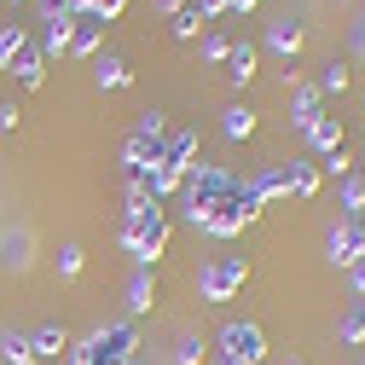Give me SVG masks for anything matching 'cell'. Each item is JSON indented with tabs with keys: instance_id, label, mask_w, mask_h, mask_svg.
Returning a JSON list of instances; mask_svg holds the SVG:
<instances>
[{
	"instance_id": "15",
	"label": "cell",
	"mask_w": 365,
	"mask_h": 365,
	"mask_svg": "<svg viewBox=\"0 0 365 365\" xmlns=\"http://www.w3.org/2000/svg\"><path fill=\"white\" fill-rule=\"evenodd\" d=\"M12 76H18V87H41V81H47V53L24 41V53L12 58Z\"/></svg>"
},
{
	"instance_id": "21",
	"label": "cell",
	"mask_w": 365,
	"mask_h": 365,
	"mask_svg": "<svg viewBox=\"0 0 365 365\" xmlns=\"http://www.w3.org/2000/svg\"><path fill=\"white\" fill-rule=\"evenodd\" d=\"M220 133H226V140H250V133H255V110H250V105L220 110Z\"/></svg>"
},
{
	"instance_id": "36",
	"label": "cell",
	"mask_w": 365,
	"mask_h": 365,
	"mask_svg": "<svg viewBox=\"0 0 365 365\" xmlns=\"http://www.w3.org/2000/svg\"><path fill=\"white\" fill-rule=\"evenodd\" d=\"M354 53L365 58V24H359V18H354Z\"/></svg>"
},
{
	"instance_id": "23",
	"label": "cell",
	"mask_w": 365,
	"mask_h": 365,
	"mask_svg": "<svg viewBox=\"0 0 365 365\" xmlns=\"http://www.w3.org/2000/svg\"><path fill=\"white\" fill-rule=\"evenodd\" d=\"M168 29H174L180 41H192V35H203L209 24H203V12H197V6H192V0H186V6H180V12H174V24H168Z\"/></svg>"
},
{
	"instance_id": "11",
	"label": "cell",
	"mask_w": 365,
	"mask_h": 365,
	"mask_svg": "<svg viewBox=\"0 0 365 365\" xmlns=\"http://www.w3.org/2000/svg\"><path fill=\"white\" fill-rule=\"evenodd\" d=\"M267 47L279 53L284 64H296V58H302V24H296V18H272V24H267Z\"/></svg>"
},
{
	"instance_id": "40",
	"label": "cell",
	"mask_w": 365,
	"mask_h": 365,
	"mask_svg": "<svg viewBox=\"0 0 365 365\" xmlns=\"http://www.w3.org/2000/svg\"><path fill=\"white\" fill-rule=\"evenodd\" d=\"M359 186H365V163H359Z\"/></svg>"
},
{
	"instance_id": "10",
	"label": "cell",
	"mask_w": 365,
	"mask_h": 365,
	"mask_svg": "<svg viewBox=\"0 0 365 365\" xmlns=\"http://www.w3.org/2000/svg\"><path fill=\"white\" fill-rule=\"evenodd\" d=\"M41 24H47V29H41V53H47V58H58V53H70V35H76V12H47V18H41Z\"/></svg>"
},
{
	"instance_id": "30",
	"label": "cell",
	"mask_w": 365,
	"mask_h": 365,
	"mask_svg": "<svg viewBox=\"0 0 365 365\" xmlns=\"http://www.w3.org/2000/svg\"><path fill=\"white\" fill-rule=\"evenodd\" d=\"M226 53H232V41H226L220 29H209V35H203V58H209V64H226Z\"/></svg>"
},
{
	"instance_id": "4",
	"label": "cell",
	"mask_w": 365,
	"mask_h": 365,
	"mask_svg": "<svg viewBox=\"0 0 365 365\" xmlns=\"http://www.w3.org/2000/svg\"><path fill=\"white\" fill-rule=\"evenodd\" d=\"M267 359V331L255 319H226L215 336V365H261Z\"/></svg>"
},
{
	"instance_id": "19",
	"label": "cell",
	"mask_w": 365,
	"mask_h": 365,
	"mask_svg": "<svg viewBox=\"0 0 365 365\" xmlns=\"http://www.w3.org/2000/svg\"><path fill=\"white\" fill-rule=\"evenodd\" d=\"M93 81L105 87V93H116V87H128V81H133V70H128V58L105 53V58H99V70H93Z\"/></svg>"
},
{
	"instance_id": "28",
	"label": "cell",
	"mask_w": 365,
	"mask_h": 365,
	"mask_svg": "<svg viewBox=\"0 0 365 365\" xmlns=\"http://www.w3.org/2000/svg\"><path fill=\"white\" fill-rule=\"evenodd\" d=\"M24 250H29V232H24V226H12V232H6V267H12V272H24V267H29V255H24Z\"/></svg>"
},
{
	"instance_id": "12",
	"label": "cell",
	"mask_w": 365,
	"mask_h": 365,
	"mask_svg": "<svg viewBox=\"0 0 365 365\" xmlns=\"http://www.w3.org/2000/svg\"><path fill=\"white\" fill-rule=\"evenodd\" d=\"M307 145H313V157H319V163L336 157V151H342V116H319V122L307 128Z\"/></svg>"
},
{
	"instance_id": "31",
	"label": "cell",
	"mask_w": 365,
	"mask_h": 365,
	"mask_svg": "<svg viewBox=\"0 0 365 365\" xmlns=\"http://www.w3.org/2000/svg\"><path fill=\"white\" fill-rule=\"evenodd\" d=\"M81 267H87V255H81V244H64V250H58V272H64V279H76Z\"/></svg>"
},
{
	"instance_id": "9",
	"label": "cell",
	"mask_w": 365,
	"mask_h": 365,
	"mask_svg": "<svg viewBox=\"0 0 365 365\" xmlns=\"http://www.w3.org/2000/svg\"><path fill=\"white\" fill-rule=\"evenodd\" d=\"M279 174H284V197H313L319 180H325L313 157H290V163H279Z\"/></svg>"
},
{
	"instance_id": "22",
	"label": "cell",
	"mask_w": 365,
	"mask_h": 365,
	"mask_svg": "<svg viewBox=\"0 0 365 365\" xmlns=\"http://www.w3.org/2000/svg\"><path fill=\"white\" fill-rule=\"evenodd\" d=\"M0 359H6V365H35L29 336H24V331H0Z\"/></svg>"
},
{
	"instance_id": "25",
	"label": "cell",
	"mask_w": 365,
	"mask_h": 365,
	"mask_svg": "<svg viewBox=\"0 0 365 365\" xmlns=\"http://www.w3.org/2000/svg\"><path fill=\"white\" fill-rule=\"evenodd\" d=\"M203 354H209V342H203L197 331H186V336H180V348H174V365H203Z\"/></svg>"
},
{
	"instance_id": "17",
	"label": "cell",
	"mask_w": 365,
	"mask_h": 365,
	"mask_svg": "<svg viewBox=\"0 0 365 365\" xmlns=\"http://www.w3.org/2000/svg\"><path fill=\"white\" fill-rule=\"evenodd\" d=\"M250 192L261 197V209H267V203H279V197H284V174H279V163L255 168V174H250Z\"/></svg>"
},
{
	"instance_id": "18",
	"label": "cell",
	"mask_w": 365,
	"mask_h": 365,
	"mask_svg": "<svg viewBox=\"0 0 365 365\" xmlns=\"http://www.w3.org/2000/svg\"><path fill=\"white\" fill-rule=\"evenodd\" d=\"M151 302H157L151 267H133V279H128V313H151Z\"/></svg>"
},
{
	"instance_id": "32",
	"label": "cell",
	"mask_w": 365,
	"mask_h": 365,
	"mask_svg": "<svg viewBox=\"0 0 365 365\" xmlns=\"http://www.w3.org/2000/svg\"><path fill=\"white\" fill-rule=\"evenodd\" d=\"M319 174H336V180H348V174H354V157H348V151H336V157H325V163H319Z\"/></svg>"
},
{
	"instance_id": "41",
	"label": "cell",
	"mask_w": 365,
	"mask_h": 365,
	"mask_svg": "<svg viewBox=\"0 0 365 365\" xmlns=\"http://www.w3.org/2000/svg\"><path fill=\"white\" fill-rule=\"evenodd\" d=\"M284 365H302V359H284Z\"/></svg>"
},
{
	"instance_id": "26",
	"label": "cell",
	"mask_w": 365,
	"mask_h": 365,
	"mask_svg": "<svg viewBox=\"0 0 365 365\" xmlns=\"http://www.w3.org/2000/svg\"><path fill=\"white\" fill-rule=\"evenodd\" d=\"M24 53V24H0V70Z\"/></svg>"
},
{
	"instance_id": "37",
	"label": "cell",
	"mask_w": 365,
	"mask_h": 365,
	"mask_svg": "<svg viewBox=\"0 0 365 365\" xmlns=\"http://www.w3.org/2000/svg\"><path fill=\"white\" fill-rule=\"evenodd\" d=\"M261 0H226V12H255Z\"/></svg>"
},
{
	"instance_id": "8",
	"label": "cell",
	"mask_w": 365,
	"mask_h": 365,
	"mask_svg": "<svg viewBox=\"0 0 365 365\" xmlns=\"http://www.w3.org/2000/svg\"><path fill=\"white\" fill-rule=\"evenodd\" d=\"M290 87H296V99H290V122H296V133H307L319 116H325V93H319L313 81H296V76H284Z\"/></svg>"
},
{
	"instance_id": "16",
	"label": "cell",
	"mask_w": 365,
	"mask_h": 365,
	"mask_svg": "<svg viewBox=\"0 0 365 365\" xmlns=\"http://www.w3.org/2000/svg\"><path fill=\"white\" fill-rule=\"evenodd\" d=\"M29 348H35V359H58V354H70V331L64 325H35Z\"/></svg>"
},
{
	"instance_id": "27",
	"label": "cell",
	"mask_w": 365,
	"mask_h": 365,
	"mask_svg": "<svg viewBox=\"0 0 365 365\" xmlns=\"http://www.w3.org/2000/svg\"><path fill=\"white\" fill-rule=\"evenodd\" d=\"M342 342H348V348L365 342V302H354V307L342 313Z\"/></svg>"
},
{
	"instance_id": "29",
	"label": "cell",
	"mask_w": 365,
	"mask_h": 365,
	"mask_svg": "<svg viewBox=\"0 0 365 365\" xmlns=\"http://www.w3.org/2000/svg\"><path fill=\"white\" fill-rule=\"evenodd\" d=\"M319 93H348V64H325V70H319Z\"/></svg>"
},
{
	"instance_id": "38",
	"label": "cell",
	"mask_w": 365,
	"mask_h": 365,
	"mask_svg": "<svg viewBox=\"0 0 365 365\" xmlns=\"http://www.w3.org/2000/svg\"><path fill=\"white\" fill-rule=\"evenodd\" d=\"M157 6H163V12H168V18H174V12H180V6H186V0H157Z\"/></svg>"
},
{
	"instance_id": "5",
	"label": "cell",
	"mask_w": 365,
	"mask_h": 365,
	"mask_svg": "<svg viewBox=\"0 0 365 365\" xmlns=\"http://www.w3.org/2000/svg\"><path fill=\"white\" fill-rule=\"evenodd\" d=\"M226 186H232V168H220V163H197L186 180H180V197H186V220L197 226V220H203V209H209Z\"/></svg>"
},
{
	"instance_id": "20",
	"label": "cell",
	"mask_w": 365,
	"mask_h": 365,
	"mask_svg": "<svg viewBox=\"0 0 365 365\" xmlns=\"http://www.w3.org/2000/svg\"><path fill=\"white\" fill-rule=\"evenodd\" d=\"M70 53H76V58H99V18H76Z\"/></svg>"
},
{
	"instance_id": "6",
	"label": "cell",
	"mask_w": 365,
	"mask_h": 365,
	"mask_svg": "<svg viewBox=\"0 0 365 365\" xmlns=\"http://www.w3.org/2000/svg\"><path fill=\"white\" fill-rule=\"evenodd\" d=\"M244 279H250V261H244V255H215V261L203 267L197 290H203V302H232V296L244 290Z\"/></svg>"
},
{
	"instance_id": "33",
	"label": "cell",
	"mask_w": 365,
	"mask_h": 365,
	"mask_svg": "<svg viewBox=\"0 0 365 365\" xmlns=\"http://www.w3.org/2000/svg\"><path fill=\"white\" fill-rule=\"evenodd\" d=\"M348 284H354V302H365V255L348 267Z\"/></svg>"
},
{
	"instance_id": "34",
	"label": "cell",
	"mask_w": 365,
	"mask_h": 365,
	"mask_svg": "<svg viewBox=\"0 0 365 365\" xmlns=\"http://www.w3.org/2000/svg\"><path fill=\"white\" fill-rule=\"evenodd\" d=\"M192 6H197V12H203V24H215V18H220V12H226V0H192Z\"/></svg>"
},
{
	"instance_id": "7",
	"label": "cell",
	"mask_w": 365,
	"mask_h": 365,
	"mask_svg": "<svg viewBox=\"0 0 365 365\" xmlns=\"http://www.w3.org/2000/svg\"><path fill=\"white\" fill-rule=\"evenodd\" d=\"M325 250H331V267H354L359 255H365V220H336L331 226V238H325Z\"/></svg>"
},
{
	"instance_id": "39",
	"label": "cell",
	"mask_w": 365,
	"mask_h": 365,
	"mask_svg": "<svg viewBox=\"0 0 365 365\" xmlns=\"http://www.w3.org/2000/svg\"><path fill=\"white\" fill-rule=\"evenodd\" d=\"M359 24H365V0H359Z\"/></svg>"
},
{
	"instance_id": "14",
	"label": "cell",
	"mask_w": 365,
	"mask_h": 365,
	"mask_svg": "<svg viewBox=\"0 0 365 365\" xmlns=\"http://www.w3.org/2000/svg\"><path fill=\"white\" fill-rule=\"evenodd\" d=\"M255 64H261V53L250 47V41H232V53H226V76H232V87H250Z\"/></svg>"
},
{
	"instance_id": "1",
	"label": "cell",
	"mask_w": 365,
	"mask_h": 365,
	"mask_svg": "<svg viewBox=\"0 0 365 365\" xmlns=\"http://www.w3.org/2000/svg\"><path fill=\"white\" fill-rule=\"evenodd\" d=\"M122 250L133 255V267H157L168 250V209L145 192V180H128V209H122Z\"/></svg>"
},
{
	"instance_id": "24",
	"label": "cell",
	"mask_w": 365,
	"mask_h": 365,
	"mask_svg": "<svg viewBox=\"0 0 365 365\" xmlns=\"http://www.w3.org/2000/svg\"><path fill=\"white\" fill-rule=\"evenodd\" d=\"M365 215V186H359V174L342 180V220H359Z\"/></svg>"
},
{
	"instance_id": "13",
	"label": "cell",
	"mask_w": 365,
	"mask_h": 365,
	"mask_svg": "<svg viewBox=\"0 0 365 365\" xmlns=\"http://www.w3.org/2000/svg\"><path fill=\"white\" fill-rule=\"evenodd\" d=\"M163 157L174 163V168H197V133L192 128H168V140H163Z\"/></svg>"
},
{
	"instance_id": "3",
	"label": "cell",
	"mask_w": 365,
	"mask_h": 365,
	"mask_svg": "<svg viewBox=\"0 0 365 365\" xmlns=\"http://www.w3.org/2000/svg\"><path fill=\"white\" fill-rule=\"evenodd\" d=\"M133 348H140V331L116 319V325H93L76 348H70V365H133Z\"/></svg>"
},
{
	"instance_id": "2",
	"label": "cell",
	"mask_w": 365,
	"mask_h": 365,
	"mask_svg": "<svg viewBox=\"0 0 365 365\" xmlns=\"http://www.w3.org/2000/svg\"><path fill=\"white\" fill-rule=\"evenodd\" d=\"M255 215H261V197L250 192V180H238V174H232V186H226V192H220V197L203 209L197 232H209V238H238Z\"/></svg>"
},
{
	"instance_id": "35",
	"label": "cell",
	"mask_w": 365,
	"mask_h": 365,
	"mask_svg": "<svg viewBox=\"0 0 365 365\" xmlns=\"http://www.w3.org/2000/svg\"><path fill=\"white\" fill-rule=\"evenodd\" d=\"M18 122H24V110H18V105H12V99H6V105H0V128H6V133H12V128H18Z\"/></svg>"
}]
</instances>
